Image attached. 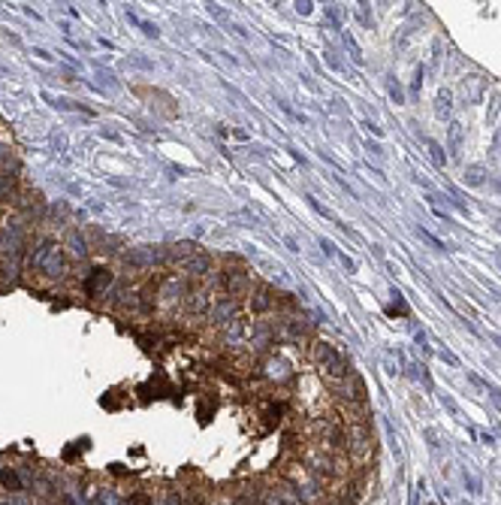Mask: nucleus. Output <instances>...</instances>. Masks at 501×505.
Listing matches in <instances>:
<instances>
[{
  "label": "nucleus",
  "instance_id": "obj_5",
  "mask_svg": "<svg viewBox=\"0 0 501 505\" xmlns=\"http://www.w3.org/2000/svg\"><path fill=\"white\" fill-rule=\"evenodd\" d=\"M0 484H3L6 490H22V478L15 475L12 469H3V472H0Z\"/></svg>",
  "mask_w": 501,
  "mask_h": 505
},
{
  "label": "nucleus",
  "instance_id": "obj_3",
  "mask_svg": "<svg viewBox=\"0 0 501 505\" xmlns=\"http://www.w3.org/2000/svg\"><path fill=\"white\" fill-rule=\"evenodd\" d=\"M462 124H459V121H453V124H450V136H447V145H450V154H453V158H459V154H462Z\"/></svg>",
  "mask_w": 501,
  "mask_h": 505
},
{
  "label": "nucleus",
  "instance_id": "obj_6",
  "mask_svg": "<svg viewBox=\"0 0 501 505\" xmlns=\"http://www.w3.org/2000/svg\"><path fill=\"white\" fill-rule=\"evenodd\" d=\"M429 154H432L435 167H444V164H447V154H444V148L435 143V139H429Z\"/></svg>",
  "mask_w": 501,
  "mask_h": 505
},
{
  "label": "nucleus",
  "instance_id": "obj_15",
  "mask_svg": "<svg viewBox=\"0 0 501 505\" xmlns=\"http://www.w3.org/2000/svg\"><path fill=\"white\" fill-rule=\"evenodd\" d=\"M130 505H151V499L139 493V496H133V502H130Z\"/></svg>",
  "mask_w": 501,
  "mask_h": 505
},
{
  "label": "nucleus",
  "instance_id": "obj_12",
  "mask_svg": "<svg viewBox=\"0 0 501 505\" xmlns=\"http://www.w3.org/2000/svg\"><path fill=\"white\" fill-rule=\"evenodd\" d=\"M441 357H444L447 363H450V366H459V360H456V354H450V351H447V348H441Z\"/></svg>",
  "mask_w": 501,
  "mask_h": 505
},
{
  "label": "nucleus",
  "instance_id": "obj_9",
  "mask_svg": "<svg viewBox=\"0 0 501 505\" xmlns=\"http://www.w3.org/2000/svg\"><path fill=\"white\" fill-rule=\"evenodd\" d=\"M417 236H420V239H426V242H429V245H432V248H444V242H441L438 236H432L429 230H423V227H417Z\"/></svg>",
  "mask_w": 501,
  "mask_h": 505
},
{
  "label": "nucleus",
  "instance_id": "obj_10",
  "mask_svg": "<svg viewBox=\"0 0 501 505\" xmlns=\"http://www.w3.org/2000/svg\"><path fill=\"white\" fill-rule=\"evenodd\" d=\"M389 94H392V100H396V103H402V100H405V91H402V85H399V82H392V85H389Z\"/></svg>",
  "mask_w": 501,
  "mask_h": 505
},
{
  "label": "nucleus",
  "instance_id": "obj_1",
  "mask_svg": "<svg viewBox=\"0 0 501 505\" xmlns=\"http://www.w3.org/2000/svg\"><path fill=\"white\" fill-rule=\"evenodd\" d=\"M308 357H311V363H314V369L323 375L326 385H342V381H347V378L353 375L350 363H347L342 354H338L329 342H323V339H311Z\"/></svg>",
  "mask_w": 501,
  "mask_h": 505
},
{
  "label": "nucleus",
  "instance_id": "obj_13",
  "mask_svg": "<svg viewBox=\"0 0 501 505\" xmlns=\"http://www.w3.org/2000/svg\"><path fill=\"white\" fill-rule=\"evenodd\" d=\"M260 266H263L266 272H281V266H278V264H272V260H260Z\"/></svg>",
  "mask_w": 501,
  "mask_h": 505
},
{
  "label": "nucleus",
  "instance_id": "obj_7",
  "mask_svg": "<svg viewBox=\"0 0 501 505\" xmlns=\"http://www.w3.org/2000/svg\"><path fill=\"white\" fill-rule=\"evenodd\" d=\"M344 46L350 48V58H353L356 64H363V51H360V46H356V40L350 37V33H347V30H344Z\"/></svg>",
  "mask_w": 501,
  "mask_h": 505
},
{
  "label": "nucleus",
  "instance_id": "obj_16",
  "mask_svg": "<svg viewBox=\"0 0 501 505\" xmlns=\"http://www.w3.org/2000/svg\"><path fill=\"white\" fill-rule=\"evenodd\" d=\"M287 248H290V251H299V245H296V239H293V236H287Z\"/></svg>",
  "mask_w": 501,
  "mask_h": 505
},
{
  "label": "nucleus",
  "instance_id": "obj_11",
  "mask_svg": "<svg viewBox=\"0 0 501 505\" xmlns=\"http://www.w3.org/2000/svg\"><path fill=\"white\" fill-rule=\"evenodd\" d=\"M474 436H477V439H480L483 445H492V442H495V439L489 436V433H483V430H474Z\"/></svg>",
  "mask_w": 501,
  "mask_h": 505
},
{
  "label": "nucleus",
  "instance_id": "obj_2",
  "mask_svg": "<svg viewBox=\"0 0 501 505\" xmlns=\"http://www.w3.org/2000/svg\"><path fill=\"white\" fill-rule=\"evenodd\" d=\"M109 282H112V272H109V269H94L91 275L85 278V293L97 297L100 290H106V288H109Z\"/></svg>",
  "mask_w": 501,
  "mask_h": 505
},
{
  "label": "nucleus",
  "instance_id": "obj_8",
  "mask_svg": "<svg viewBox=\"0 0 501 505\" xmlns=\"http://www.w3.org/2000/svg\"><path fill=\"white\" fill-rule=\"evenodd\" d=\"M438 115H450V91L438 94Z\"/></svg>",
  "mask_w": 501,
  "mask_h": 505
},
{
  "label": "nucleus",
  "instance_id": "obj_14",
  "mask_svg": "<svg viewBox=\"0 0 501 505\" xmlns=\"http://www.w3.org/2000/svg\"><path fill=\"white\" fill-rule=\"evenodd\" d=\"M311 6H314L311 0H302V3H296V9H299L302 15H308V12H311Z\"/></svg>",
  "mask_w": 501,
  "mask_h": 505
},
{
  "label": "nucleus",
  "instance_id": "obj_4",
  "mask_svg": "<svg viewBox=\"0 0 501 505\" xmlns=\"http://www.w3.org/2000/svg\"><path fill=\"white\" fill-rule=\"evenodd\" d=\"M465 182H468V185H483V182H486V169H483L480 164L468 167V169H465Z\"/></svg>",
  "mask_w": 501,
  "mask_h": 505
}]
</instances>
